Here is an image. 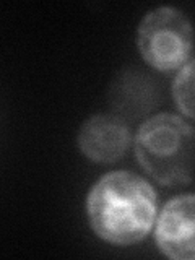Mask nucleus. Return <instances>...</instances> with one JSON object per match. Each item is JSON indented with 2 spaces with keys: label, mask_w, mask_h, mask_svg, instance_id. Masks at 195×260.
<instances>
[{
  "label": "nucleus",
  "mask_w": 195,
  "mask_h": 260,
  "mask_svg": "<svg viewBox=\"0 0 195 260\" xmlns=\"http://www.w3.org/2000/svg\"><path fill=\"white\" fill-rule=\"evenodd\" d=\"M135 154L162 185L189 184L195 177V128L174 114H158L138 128Z\"/></svg>",
  "instance_id": "2"
},
{
  "label": "nucleus",
  "mask_w": 195,
  "mask_h": 260,
  "mask_svg": "<svg viewBox=\"0 0 195 260\" xmlns=\"http://www.w3.org/2000/svg\"><path fill=\"white\" fill-rule=\"evenodd\" d=\"M143 77H127L120 80L119 83L116 81V89L112 94L116 96L112 101L114 109L119 112L128 114V116H138V114L146 112L151 108V91L148 89V85L143 86L140 91L135 93L140 85L143 83Z\"/></svg>",
  "instance_id": "6"
},
{
  "label": "nucleus",
  "mask_w": 195,
  "mask_h": 260,
  "mask_svg": "<svg viewBox=\"0 0 195 260\" xmlns=\"http://www.w3.org/2000/svg\"><path fill=\"white\" fill-rule=\"evenodd\" d=\"M78 146L86 158L96 162H116L130 146V132L117 116L98 114L89 117L78 132Z\"/></svg>",
  "instance_id": "5"
},
{
  "label": "nucleus",
  "mask_w": 195,
  "mask_h": 260,
  "mask_svg": "<svg viewBox=\"0 0 195 260\" xmlns=\"http://www.w3.org/2000/svg\"><path fill=\"white\" fill-rule=\"evenodd\" d=\"M137 43L145 62L153 69L174 70L189 59L193 29L189 18L177 8L159 7L142 20Z\"/></svg>",
  "instance_id": "3"
},
{
  "label": "nucleus",
  "mask_w": 195,
  "mask_h": 260,
  "mask_svg": "<svg viewBox=\"0 0 195 260\" xmlns=\"http://www.w3.org/2000/svg\"><path fill=\"white\" fill-rule=\"evenodd\" d=\"M173 98L184 116L195 120V59L185 63L173 85Z\"/></svg>",
  "instance_id": "7"
},
{
  "label": "nucleus",
  "mask_w": 195,
  "mask_h": 260,
  "mask_svg": "<svg viewBox=\"0 0 195 260\" xmlns=\"http://www.w3.org/2000/svg\"><path fill=\"white\" fill-rule=\"evenodd\" d=\"M158 197L143 177L128 171L103 176L86 200L89 226L98 238L116 246L145 239L156 221Z\"/></svg>",
  "instance_id": "1"
},
{
  "label": "nucleus",
  "mask_w": 195,
  "mask_h": 260,
  "mask_svg": "<svg viewBox=\"0 0 195 260\" xmlns=\"http://www.w3.org/2000/svg\"><path fill=\"white\" fill-rule=\"evenodd\" d=\"M154 239L165 255L195 260V195H181L166 203L158 218Z\"/></svg>",
  "instance_id": "4"
}]
</instances>
